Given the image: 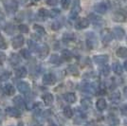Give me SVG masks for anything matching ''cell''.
Here are the masks:
<instances>
[{"instance_id": "6da1fadb", "label": "cell", "mask_w": 127, "mask_h": 126, "mask_svg": "<svg viewBox=\"0 0 127 126\" xmlns=\"http://www.w3.org/2000/svg\"><path fill=\"white\" fill-rule=\"evenodd\" d=\"M3 3L6 11L9 13H14L18 9V5L15 0H3Z\"/></svg>"}, {"instance_id": "7a4b0ae2", "label": "cell", "mask_w": 127, "mask_h": 126, "mask_svg": "<svg viewBox=\"0 0 127 126\" xmlns=\"http://www.w3.org/2000/svg\"><path fill=\"white\" fill-rule=\"evenodd\" d=\"M88 26H89V20L87 18H80L75 23V29L79 31L86 29L88 28Z\"/></svg>"}, {"instance_id": "3957f363", "label": "cell", "mask_w": 127, "mask_h": 126, "mask_svg": "<svg viewBox=\"0 0 127 126\" xmlns=\"http://www.w3.org/2000/svg\"><path fill=\"white\" fill-rule=\"evenodd\" d=\"M86 44L89 48H93L97 44V37L93 32H88L86 36Z\"/></svg>"}, {"instance_id": "277c9868", "label": "cell", "mask_w": 127, "mask_h": 126, "mask_svg": "<svg viewBox=\"0 0 127 126\" xmlns=\"http://www.w3.org/2000/svg\"><path fill=\"white\" fill-rule=\"evenodd\" d=\"M56 82V77L53 75L52 73H48L46 75H44L43 77V83L47 85H51L54 84Z\"/></svg>"}, {"instance_id": "5b68a950", "label": "cell", "mask_w": 127, "mask_h": 126, "mask_svg": "<svg viewBox=\"0 0 127 126\" xmlns=\"http://www.w3.org/2000/svg\"><path fill=\"white\" fill-rule=\"evenodd\" d=\"M37 52L38 55H39V58L44 59L45 57L48 56V52H49V47H48V45H42L41 47H38Z\"/></svg>"}, {"instance_id": "8992f818", "label": "cell", "mask_w": 127, "mask_h": 126, "mask_svg": "<svg viewBox=\"0 0 127 126\" xmlns=\"http://www.w3.org/2000/svg\"><path fill=\"white\" fill-rule=\"evenodd\" d=\"M101 37L102 42L104 43V44H108V43H110L112 41L113 34H112L108 30H103L101 33Z\"/></svg>"}, {"instance_id": "52a82bcc", "label": "cell", "mask_w": 127, "mask_h": 126, "mask_svg": "<svg viewBox=\"0 0 127 126\" xmlns=\"http://www.w3.org/2000/svg\"><path fill=\"white\" fill-rule=\"evenodd\" d=\"M80 0H74V5L72 8V11L70 12V18L75 19L78 14H79L80 11H81V7H80Z\"/></svg>"}, {"instance_id": "ba28073f", "label": "cell", "mask_w": 127, "mask_h": 126, "mask_svg": "<svg viewBox=\"0 0 127 126\" xmlns=\"http://www.w3.org/2000/svg\"><path fill=\"white\" fill-rule=\"evenodd\" d=\"M113 36L116 38L117 40H122V38L124 37V34H125V32L124 30L120 28V27H117V28H114L113 29Z\"/></svg>"}, {"instance_id": "9c48e42d", "label": "cell", "mask_w": 127, "mask_h": 126, "mask_svg": "<svg viewBox=\"0 0 127 126\" xmlns=\"http://www.w3.org/2000/svg\"><path fill=\"white\" fill-rule=\"evenodd\" d=\"M17 88L19 90L20 93H23V94H27L30 92L31 90V87H30V84L26 83V82H20L17 84Z\"/></svg>"}, {"instance_id": "30bf717a", "label": "cell", "mask_w": 127, "mask_h": 126, "mask_svg": "<svg viewBox=\"0 0 127 126\" xmlns=\"http://www.w3.org/2000/svg\"><path fill=\"white\" fill-rule=\"evenodd\" d=\"M24 41H25V39L22 35H17L12 40V47H13V48H20L24 45Z\"/></svg>"}, {"instance_id": "8fae6325", "label": "cell", "mask_w": 127, "mask_h": 126, "mask_svg": "<svg viewBox=\"0 0 127 126\" xmlns=\"http://www.w3.org/2000/svg\"><path fill=\"white\" fill-rule=\"evenodd\" d=\"M109 57L108 55H96L93 58V61L98 64H104L108 62Z\"/></svg>"}, {"instance_id": "7c38bea8", "label": "cell", "mask_w": 127, "mask_h": 126, "mask_svg": "<svg viewBox=\"0 0 127 126\" xmlns=\"http://www.w3.org/2000/svg\"><path fill=\"white\" fill-rule=\"evenodd\" d=\"M94 9H95V11L97 12H99L101 14H104V13H106L107 10H108V7H107V5H106L104 2H101V3L96 4Z\"/></svg>"}, {"instance_id": "4fadbf2b", "label": "cell", "mask_w": 127, "mask_h": 126, "mask_svg": "<svg viewBox=\"0 0 127 126\" xmlns=\"http://www.w3.org/2000/svg\"><path fill=\"white\" fill-rule=\"evenodd\" d=\"M6 113L11 117H13V118H18L21 116V113L18 109H16L14 107H8L6 108Z\"/></svg>"}, {"instance_id": "5bb4252c", "label": "cell", "mask_w": 127, "mask_h": 126, "mask_svg": "<svg viewBox=\"0 0 127 126\" xmlns=\"http://www.w3.org/2000/svg\"><path fill=\"white\" fill-rule=\"evenodd\" d=\"M13 102H14V104H15L18 108H20V109H24V108L26 107L25 100H24V99L22 98L21 96H16L15 98L13 99Z\"/></svg>"}, {"instance_id": "9a60e30c", "label": "cell", "mask_w": 127, "mask_h": 126, "mask_svg": "<svg viewBox=\"0 0 127 126\" xmlns=\"http://www.w3.org/2000/svg\"><path fill=\"white\" fill-rule=\"evenodd\" d=\"M88 17H89L91 23H92V24H94L95 26H100V25H101V24H103V23H104L103 20L101 19V17L95 15V14H90Z\"/></svg>"}, {"instance_id": "2e32d148", "label": "cell", "mask_w": 127, "mask_h": 126, "mask_svg": "<svg viewBox=\"0 0 127 126\" xmlns=\"http://www.w3.org/2000/svg\"><path fill=\"white\" fill-rule=\"evenodd\" d=\"M42 99H43V100H44V102H45V104L46 105H50L53 102V100H54L53 95L50 94V93H47V94L43 95Z\"/></svg>"}, {"instance_id": "e0dca14e", "label": "cell", "mask_w": 127, "mask_h": 126, "mask_svg": "<svg viewBox=\"0 0 127 126\" xmlns=\"http://www.w3.org/2000/svg\"><path fill=\"white\" fill-rule=\"evenodd\" d=\"M106 100L104 99H99L96 102V107L99 111H103L106 108Z\"/></svg>"}, {"instance_id": "ac0fdd59", "label": "cell", "mask_w": 127, "mask_h": 126, "mask_svg": "<svg viewBox=\"0 0 127 126\" xmlns=\"http://www.w3.org/2000/svg\"><path fill=\"white\" fill-rule=\"evenodd\" d=\"M64 99L68 103H74L76 101V95L74 93H66L64 95Z\"/></svg>"}, {"instance_id": "d6986e66", "label": "cell", "mask_w": 127, "mask_h": 126, "mask_svg": "<svg viewBox=\"0 0 127 126\" xmlns=\"http://www.w3.org/2000/svg\"><path fill=\"white\" fill-rule=\"evenodd\" d=\"M4 92L8 96H12V95H14V93H15V88L11 84H8L4 86Z\"/></svg>"}, {"instance_id": "ffe728a7", "label": "cell", "mask_w": 127, "mask_h": 126, "mask_svg": "<svg viewBox=\"0 0 127 126\" xmlns=\"http://www.w3.org/2000/svg\"><path fill=\"white\" fill-rule=\"evenodd\" d=\"M27 73H28L27 72V69L24 66H21V67H19V68H17L15 70V75L16 77H18V78H24V77H26Z\"/></svg>"}, {"instance_id": "44dd1931", "label": "cell", "mask_w": 127, "mask_h": 126, "mask_svg": "<svg viewBox=\"0 0 127 126\" xmlns=\"http://www.w3.org/2000/svg\"><path fill=\"white\" fill-rule=\"evenodd\" d=\"M117 56H119L120 58H125L127 57V48L126 47H121L118 48V50H117Z\"/></svg>"}, {"instance_id": "7402d4cb", "label": "cell", "mask_w": 127, "mask_h": 126, "mask_svg": "<svg viewBox=\"0 0 127 126\" xmlns=\"http://www.w3.org/2000/svg\"><path fill=\"white\" fill-rule=\"evenodd\" d=\"M10 63L12 64V65H17L18 63H20V58L17 54H14L12 53L10 57Z\"/></svg>"}, {"instance_id": "603a6c76", "label": "cell", "mask_w": 127, "mask_h": 126, "mask_svg": "<svg viewBox=\"0 0 127 126\" xmlns=\"http://www.w3.org/2000/svg\"><path fill=\"white\" fill-rule=\"evenodd\" d=\"M113 70H114V72H115L117 75H122V71H123L122 64H121L120 63H113Z\"/></svg>"}, {"instance_id": "cb8c5ba5", "label": "cell", "mask_w": 127, "mask_h": 126, "mask_svg": "<svg viewBox=\"0 0 127 126\" xmlns=\"http://www.w3.org/2000/svg\"><path fill=\"white\" fill-rule=\"evenodd\" d=\"M83 89L85 90V92H88V93H94L96 90V86L94 84H85L83 87Z\"/></svg>"}, {"instance_id": "d4e9b609", "label": "cell", "mask_w": 127, "mask_h": 126, "mask_svg": "<svg viewBox=\"0 0 127 126\" xmlns=\"http://www.w3.org/2000/svg\"><path fill=\"white\" fill-rule=\"evenodd\" d=\"M4 31L6 32V33H7V34H9V35H11V34H13V33H14V31H15V27L13 26L12 24H8V25L5 27Z\"/></svg>"}, {"instance_id": "484cf974", "label": "cell", "mask_w": 127, "mask_h": 126, "mask_svg": "<svg viewBox=\"0 0 127 126\" xmlns=\"http://www.w3.org/2000/svg\"><path fill=\"white\" fill-rule=\"evenodd\" d=\"M38 16L40 18H42V19H45L48 16H49V11L48 10H46V9H40L38 11Z\"/></svg>"}, {"instance_id": "4316f807", "label": "cell", "mask_w": 127, "mask_h": 126, "mask_svg": "<svg viewBox=\"0 0 127 126\" xmlns=\"http://www.w3.org/2000/svg\"><path fill=\"white\" fill-rule=\"evenodd\" d=\"M72 57H73V54L68 49H64L62 51V58H64V60H70Z\"/></svg>"}, {"instance_id": "83f0119b", "label": "cell", "mask_w": 127, "mask_h": 126, "mask_svg": "<svg viewBox=\"0 0 127 126\" xmlns=\"http://www.w3.org/2000/svg\"><path fill=\"white\" fill-rule=\"evenodd\" d=\"M63 112H64V117H66L67 119H71V118H72V116H73V111H72V109H71L69 106L64 107Z\"/></svg>"}, {"instance_id": "f1b7e54d", "label": "cell", "mask_w": 127, "mask_h": 126, "mask_svg": "<svg viewBox=\"0 0 127 126\" xmlns=\"http://www.w3.org/2000/svg\"><path fill=\"white\" fill-rule=\"evenodd\" d=\"M113 20L116 22H124L125 21V16L122 14V13L117 12L113 15Z\"/></svg>"}, {"instance_id": "f546056e", "label": "cell", "mask_w": 127, "mask_h": 126, "mask_svg": "<svg viewBox=\"0 0 127 126\" xmlns=\"http://www.w3.org/2000/svg\"><path fill=\"white\" fill-rule=\"evenodd\" d=\"M33 30H34V31L36 32V33L39 34V35H44V34H46V31H45V29H44L42 26L34 25V26H33Z\"/></svg>"}, {"instance_id": "4dcf8cb0", "label": "cell", "mask_w": 127, "mask_h": 126, "mask_svg": "<svg viewBox=\"0 0 127 126\" xmlns=\"http://www.w3.org/2000/svg\"><path fill=\"white\" fill-rule=\"evenodd\" d=\"M81 103H82V105H83L85 108H89L90 106L92 105V101H91V100L88 99V98H85V99L82 100Z\"/></svg>"}, {"instance_id": "1f68e13d", "label": "cell", "mask_w": 127, "mask_h": 126, "mask_svg": "<svg viewBox=\"0 0 127 126\" xmlns=\"http://www.w3.org/2000/svg\"><path fill=\"white\" fill-rule=\"evenodd\" d=\"M121 99V94H120V92L119 91H116V92H114L113 94L110 96V100L112 101H114V102H117V101H119Z\"/></svg>"}, {"instance_id": "d6a6232c", "label": "cell", "mask_w": 127, "mask_h": 126, "mask_svg": "<svg viewBox=\"0 0 127 126\" xmlns=\"http://www.w3.org/2000/svg\"><path fill=\"white\" fill-rule=\"evenodd\" d=\"M20 54H21L22 57L24 58V59H30L31 58V52L27 48H23L21 51H20Z\"/></svg>"}, {"instance_id": "836d02e7", "label": "cell", "mask_w": 127, "mask_h": 126, "mask_svg": "<svg viewBox=\"0 0 127 126\" xmlns=\"http://www.w3.org/2000/svg\"><path fill=\"white\" fill-rule=\"evenodd\" d=\"M62 28V24L59 21H54L51 24V30L52 31H59Z\"/></svg>"}, {"instance_id": "e575fe53", "label": "cell", "mask_w": 127, "mask_h": 126, "mask_svg": "<svg viewBox=\"0 0 127 126\" xmlns=\"http://www.w3.org/2000/svg\"><path fill=\"white\" fill-rule=\"evenodd\" d=\"M108 122L111 125H117L119 123V120L117 119L116 117H114V116H109L108 117Z\"/></svg>"}, {"instance_id": "d590c367", "label": "cell", "mask_w": 127, "mask_h": 126, "mask_svg": "<svg viewBox=\"0 0 127 126\" xmlns=\"http://www.w3.org/2000/svg\"><path fill=\"white\" fill-rule=\"evenodd\" d=\"M74 39H75V36H74V34H72V33H66V34L64 35V41L70 42V41H73Z\"/></svg>"}, {"instance_id": "8d00e7d4", "label": "cell", "mask_w": 127, "mask_h": 126, "mask_svg": "<svg viewBox=\"0 0 127 126\" xmlns=\"http://www.w3.org/2000/svg\"><path fill=\"white\" fill-rule=\"evenodd\" d=\"M101 73L103 75V76H108L109 73H110V67L108 65H104L102 68L101 69Z\"/></svg>"}, {"instance_id": "74e56055", "label": "cell", "mask_w": 127, "mask_h": 126, "mask_svg": "<svg viewBox=\"0 0 127 126\" xmlns=\"http://www.w3.org/2000/svg\"><path fill=\"white\" fill-rule=\"evenodd\" d=\"M59 14H60V10H58V9H54V10H51V11H49V16L51 18H55Z\"/></svg>"}, {"instance_id": "f35d334b", "label": "cell", "mask_w": 127, "mask_h": 126, "mask_svg": "<svg viewBox=\"0 0 127 126\" xmlns=\"http://www.w3.org/2000/svg\"><path fill=\"white\" fill-rule=\"evenodd\" d=\"M61 5L64 10L68 9V7L70 6V0H61Z\"/></svg>"}, {"instance_id": "ab89813d", "label": "cell", "mask_w": 127, "mask_h": 126, "mask_svg": "<svg viewBox=\"0 0 127 126\" xmlns=\"http://www.w3.org/2000/svg\"><path fill=\"white\" fill-rule=\"evenodd\" d=\"M7 48V43L5 39L2 36H0V49H6Z\"/></svg>"}, {"instance_id": "60d3db41", "label": "cell", "mask_w": 127, "mask_h": 126, "mask_svg": "<svg viewBox=\"0 0 127 126\" xmlns=\"http://www.w3.org/2000/svg\"><path fill=\"white\" fill-rule=\"evenodd\" d=\"M59 61H60V58H59V56L56 55V54H55V55H52L51 58H50V60H49V62L52 63H58Z\"/></svg>"}, {"instance_id": "b9f144b4", "label": "cell", "mask_w": 127, "mask_h": 126, "mask_svg": "<svg viewBox=\"0 0 127 126\" xmlns=\"http://www.w3.org/2000/svg\"><path fill=\"white\" fill-rule=\"evenodd\" d=\"M10 77H11V73L10 72H5L0 76V81H7Z\"/></svg>"}, {"instance_id": "7bdbcfd3", "label": "cell", "mask_w": 127, "mask_h": 126, "mask_svg": "<svg viewBox=\"0 0 127 126\" xmlns=\"http://www.w3.org/2000/svg\"><path fill=\"white\" fill-rule=\"evenodd\" d=\"M19 31L22 33H28L29 32V28H28L27 25H20L19 26Z\"/></svg>"}, {"instance_id": "ee69618b", "label": "cell", "mask_w": 127, "mask_h": 126, "mask_svg": "<svg viewBox=\"0 0 127 126\" xmlns=\"http://www.w3.org/2000/svg\"><path fill=\"white\" fill-rule=\"evenodd\" d=\"M29 46L31 47V48H32V50H34V51H37V48H36V47H37V46H36V45L33 43V41L30 40V41H29Z\"/></svg>"}, {"instance_id": "f6af8a7d", "label": "cell", "mask_w": 127, "mask_h": 126, "mask_svg": "<svg viewBox=\"0 0 127 126\" xmlns=\"http://www.w3.org/2000/svg\"><path fill=\"white\" fill-rule=\"evenodd\" d=\"M5 61H6V54L4 52H2V51H0V64H2Z\"/></svg>"}, {"instance_id": "bcb514c9", "label": "cell", "mask_w": 127, "mask_h": 126, "mask_svg": "<svg viewBox=\"0 0 127 126\" xmlns=\"http://www.w3.org/2000/svg\"><path fill=\"white\" fill-rule=\"evenodd\" d=\"M47 4L49 6H55L58 4V0H47Z\"/></svg>"}, {"instance_id": "7dc6e473", "label": "cell", "mask_w": 127, "mask_h": 126, "mask_svg": "<svg viewBox=\"0 0 127 126\" xmlns=\"http://www.w3.org/2000/svg\"><path fill=\"white\" fill-rule=\"evenodd\" d=\"M4 21V14L2 13V11H0V22Z\"/></svg>"}, {"instance_id": "c3c4849f", "label": "cell", "mask_w": 127, "mask_h": 126, "mask_svg": "<svg viewBox=\"0 0 127 126\" xmlns=\"http://www.w3.org/2000/svg\"><path fill=\"white\" fill-rule=\"evenodd\" d=\"M123 93H124V96L127 98V85L123 88Z\"/></svg>"}, {"instance_id": "681fc988", "label": "cell", "mask_w": 127, "mask_h": 126, "mask_svg": "<svg viewBox=\"0 0 127 126\" xmlns=\"http://www.w3.org/2000/svg\"><path fill=\"white\" fill-rule=\"evenodd\" d=\"M123 65H124V68L127 70V61H125V62H124V64H123Z\"/></svg>"}, {"instance_id": "f907efd6", "label": "cell", "mask_w": 127, "mask_h": 126, "mask_svg": "<svg viewBox=\"0 0 127 126\" xmlns=\"http://www.w3.org/2000/svg\"><path fill=\"white\" fill-rule=\"evenodd\" d=\"M17 126H24V124H23L22 122H19V123H18V125H17Z\"/></svg>"}, {"instance_id": "816d5d0a", "label": "cell", "mask_w": 127, "mask_h": 126, "mask_svg": "<svg viewBox=\"0 0 127 126\" xmlns=\"http://www.w3.org/2000/svg\"><path fill=\"white\" fill-rule=\"evenodd\" d=\"M49 126H56L55 124H51V125H49Z\"/></svg>"}, {"instance_id": "f5cc1de1", "label": "cell", "mask_w": 127, "mask_h": 126, "mask_svg": "<svg viewBox=\"0 0 127 126\" xmlns=\"http://www.w3.org/2000/svg\"><path fill=\"white\" fill-rule=\"evenodd\" d=\"M0 114H1V109H0Z\"/></svg>"}, {"instance_id": "db71d44e", "label": "cell", "mask_w": 127, "mask_h": 126, "mask_svg": "<svg viewBox=\"0 0 127 126\" xmlns=\"http://www.w3.org/2000/svg\"><path fill=\"white\" fill-rule=\"evenodd\" d=\"M35 1H37V0H35Z\"/></svg>"}]
</instances>
